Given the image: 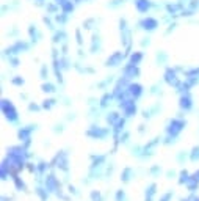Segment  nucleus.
Listing matches in <instances>:
<instances>
[{"mask_svg":"<svg viewBox=\"0 0 199 201\" xmlns=\"http://www.w3.org/2000/svg\"><path fill=\"white\" fill-rule=\"evenodd\" d=\"M185 8V5L183 3H169V5H166V10H168V13L171 14V16H180V13H182V10Z\"/></svg>","mask_w":199,"mask_h":201,"instance_id":"nucleus-1","label":"nucleus"},{"mask_svg":"<svg viewBox=\"0 0 199 201\" xmlns=\"http://www.w3.org/2000/svg\"><path fill=\"white\" fill-rule=\"evenodd\" d=\"M2 109H3V112L7 113V116L11 120V121H14L17 116H16V110H14V107L8 102V100H3V104H2Z\"/></svg>","mask_w":199,"mask_h":201,"instance_id":"nucleus-2","label":"nucleus"},{"mask_svg":"<svg viewBox=\"0 0 199 201\" xmlns=\"http://www.w3.org/2000/svg\"><path fill=\"white\" fill-rule=\"evenodd\" d=\"M140 25H141L144 30H149V32H152V30H155V28L158 27V22H157L155 19H152V18H147V19L141 21V22H140Z\"/></svg>","mask_w":199,"mask_h":201,"instance_id":"nucleus-3","label":"nucleus"},{"mask_svg":"<svg viewBox=\"0 0 199 201\" xmlns=\"http://www.w3.org/2000/svg\"><path fill=\"white\" fill-rule=\"evenodd\" d=\"M135 7L140 13H147V10H151L152 3H151V0H137Z\"/></svg>","mask_w":199,"mask_h":201,"instance_id":"nucleus-4","label":"nucleus"},{"mask_svg":"<svg viewBox=\"0 0 199 201\" xmlns=\"http://www.w3.org/2000/svg\"><path fill=\"white\" fill-rule=\"evenodd\" d=\"M165 77H166V82H168V83L179 86V82H177V77H176V72H174L172 69H168V71H166V74H165Z\"/></svg>","mask_w":199,"mask_h":201,"instance_id":"nucleus-5","label":"nucleus"},{"mask_svg":"<svg viewBox=\"0 0 199 201\" xmlns=\"http://www.w3.org/2000/svg\"><path fill=\"white\" fill-rule=\"evenodd\" d=\"M121 60H122V54H119V52H118V54H115V55H112V57L108 58L107 64H108V66H115V64H118Z\"/></svg>","mask_w":199,"mask_h":201,"instance_id":"nucleus-6","label":"nucleus"},{"mask_svg":"<svg viewBox=\"0 0 199 201\" xmlns=\"http://www.w3.org/2000/svg\"><path fill=\"white\" fill-rule=\"evenodd\" d=\"M129 93H130L132 97H138L141 94V86L140 85H130L129 86Z\"/></svg>","mask_w":199,"mask_h":201,"instance_id":"nucleus-7","label":"nucleus"},{"mask_svg":"<svg viewBox=\"0 0 199 201\" xmlns=\"http://www.w3.org/2000/svg\"><path fill=\"white\" fill-rule=\"evenodd\" d=\"M61 10H63L64 13H67V14H69V13H72V11H74V3L71 2V0H66V2L61 5Z\"/></svg>","mask_w":199,"mask_h":201,"instance_id":"nucleus-8","label":"nucleus"},{"mask_svg":"<svg viewBox=\"0 0 199 201\" xmlns=\"http://www.w3.org/2000/svg\"><path fill=\"white\" fill-rule=\"evenodd\" d=\"M28 33H30V36H32V39H33V41H38V38H39V32H38V28H36L35 25H30Z\"/></svg>","mask_w":199,"mask_h":201,"instance_id":"nucleus-9","label":"nucleus"},{"mask_svg":"<svg viewBox=\"0 0 199 201\" xmlns=\"http://www.w3.org/2000/svg\"><path fill=\"white\" fill-rule=\"evenodd\" d=\"M180 106H182L183 109H190V107H191V99H190V96H188V94L182 97V102H180Z\"/></svg>","mask_w":199,"mask_h":201,"instance_id":"nucleus-10","label":"nucleus"},{"mask_svg":"<svg viewBox=\"0 0 199 201\" xmlns=\"http://www.w3.org/2000/svg\"><path fill=\"white\" fill-rule=\"evenodd\" d=\"M141 57H143V55H141L140 52H138V54H135V55H132V58H130V63H129V64H133V66H137V64L140 63Z\"/></svg>","mask_w":199,"mask_h":201,"instance_id":"nucleus-11","label":"nucleus"},{"mask_svg":"<svg viewBox=\"0 0 199 201\" xmlns=\"http://www.w3.org/2000/svg\"><path fill=\"white\" fill-rule=\"evenodd\" d=\"M55 19H57V22H60V24H64V22L67 21V13H64V11H63V13H61V14H58Z\"/></svg>","mask_w":199,"mask_h":201,"instance_id":"nucleus-12","label":"nucleus"},{"mask_svg":"<svg viewBox=\"0 0 199 201\" xmlns=\"http://www.w3.org/2000/svg\"><path fill=\"white\" fill-rule=\"evenodd\" d=\"M64 38H66L64 32H57V33H55V36H53V41H55V43H58V41H64Z\"/></svg>","mask_w":199,"mask_h":201,"instance_id":"nucleus-13","label":"nucleus"},{"mask_svg":"<svg viewBox=\"0 0 199 201\" xmlns=\"http://www.w3.org/2000/svg\"><path fill=\"white\" fill-rule=\"evenodd\" d=\"M42 88H44V91H53V86L52 85H44Z\"/></svg>","mask_w":199,"mask_h":201,"instance_id":"nucleus-14","label":"nucleus"},{"mask_svg":"<svg viewBox=\"0 0 199 201\" xmlns=\"http://www.w3.org/2000/svg\"><path fill=\"white\" fill-rule=\"evenodd\" d=\"M44 22H46V24H47V25H49V27L52 28V21H50L49 18H44Z\"/></svg>","mask_w":199,"mask_h":201,"instance_id":"nucleus-15","label":"nucleus"},{"mask_svg":"<svg viewBox=\"0 0 199 201\" xmlns=\"http://www.w3.org/2000/svg\"><path fill=\"white\" fill-rule=\"evenodd\" d=\"M47 8H49V11H52V13H53V11H57V7H55V5H49Z\"/></svg>","mask_w":199,"mask_h":201,"instance_id":"nucleus-16","label":"nucleus"},{"mask_svg":"<svg viewBox=\"0 0 199 201\" xmlns=\"http://www.w3.org/2000/svg\"><path fill=\"white\" fill-rule=\"evenodd\" d=\"M13 82H14V83H16V85H19V83H22V82H24V80H22V79H14V80H13Z\"/></svg>","mask_w":199,"mask_h":201,"instance_id":"nucleus-17","label":"nucleus"},{"mask_svg":"<svg viewBox=\"0 0 199 201\" xmlns=\"http://www.w3.org/2000/svg\"><path fill=\"white\" fill-rule=\"evenodd\" d=\"M82 2V0H75V3H80Z\"/></svg>","mask_w":199,"mask_h":201,"instance_id":"nucleus-18","label":"nucleus"}]
</instances>
